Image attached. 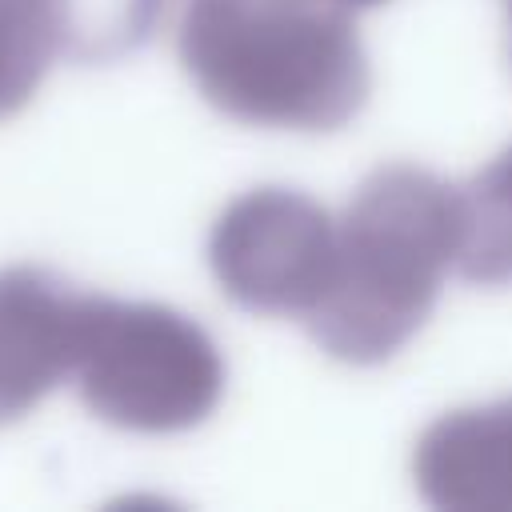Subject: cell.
<instances>
[{"label":"cell","mask_w":512,"mask_h":512,"mask_svg":"<svg viewBox=\"0 0 512 512\" xmlns=\"http://www.w3.org/2000/svg\"><path fill=\"white\" fill-rule=\"evenodd\" d=\"M176 52L236 124L336 132L372 92L352 8L332 0H180Z\"/></svg>","instance_id":"cell-1"},{"label":"cell","mask_w":512,"mask_h":512,"mask_svg":"<svg viewBox=\"0 0 512 512\" xmlns=\"http://www.w3.org/2000/svg\"><path fill=\"white\" fill-rule=\"evenodd\" d=\"M460 232V188L416 164L368 172L336 220L332 280L304 316L308 336L344 364L392 360L432 316Z\"/></svg>","instance_id":"cell-2"},{"label":"cell","mask_w":512,"mask_h":512,"mask_svg":"<svg viewBox=\"0 0 512 512\" xmlns=\"http://www.w3.org/2000/svg\"><path fill=\"white\" fill-rule=\"evenodd\" d=\"M72 376L92 416L144 436L188 432L224 396V356L192 316L108 296H92Z\"/></svg>","instance_id":"cell-3"},{"label":"cell","mask_w":512,"mask_h":512,"mask_svg":"<svg viewBox=\"0 0 512 512\" xmlns=\"http://www.w3.org/2000/svg\"><path fill=\"white\" fill-rule=\"evenodd\" d=\"M336 220L296 188L264 184L236 196L208 232L220 292L260 316H308L332 280Z\"/></svg>","instance_id":"cell-4"},{"label":"cell","mask_w":512,"mask_h":512,"mask_svg":"<svg viewBox=\"0 0 512 512\" xmlns=\"http://www.w3.org/2000/svg\"><path fill=\"white\" fill-rule=\"evenodd\" d=\"M92 292H76L48 268L0 272V424L28 416L76 372Z\"/></svg>","instance_id":"cell-5"},{"label":"cell","mask_w":512,"mask_h":512,"mask_svg":"<svg viewBox=\"0 0 512 512\" xmlns=\"http://www.w3.org/2000/svg\"><path fill=\"white\" fill-rule=\"evenodd\" d=\"M412 480L440 512H512V396L432 420L412 448Z\"/></svg>","instance_id":"cell-6"},{"label":"cell","mask_w":512,"mask_h":512,"mask_svg":"<svg viewBox=\"0 0 512 512\" xmlns=\"http://www.w3.org/2000/svg\"><path fill=\"white\" fill-rule=\"evenodd\" d=\"M460 276L472 284H512V144L460 188Z\"/></svg>","instance_id":"cell-7"},{"label":"cell","mask_w":512,"mask_h":512,"mask_svg":"<svg viewBox=\"0 0 512 512\" xmlns=\"http://www.w3.org/2000/svg\"><path fill=\"white\" fill-rule=\"evenodd\" d=\"M60 56L64 32L52 0H0V120L32 104Z\"/></svg>","instance_id":"cell-8"},{"label":"cell","mask_w":512,"mask_h":512,"mask_svg":"<svg viewBox=\"0 0 512 512\" xmlns=\"http://www.w3.org/2000/svg\"><path fill=\"white\" fill-rule=\"evenodd\" d=\"M64 32V56L104 64L140 48L164 16L168 0H52Z\"/></svg>","instance_id":"cell-9"},{"label":"cell","mask_w":512,"mask_h":512,"mask_svg":"<svg viewBox=\"0 0 512 512\" xmlns=\"http://www.w3.org/2000/svg\"><path fill=\"white\" fill-rule=\"evenodd\" d=\"M332 4H344V8H376V4H388V0H332Z\"/></svg>","instance_id":"cell-10"},{"label":"cell","mask_w":512,"mask_h":512,"mask_svg":"<svg viewBox=\"0 0 512 512\" xmlns=\"http://www.w3.org/2000/svg\"><path fill=\"white\" fill-rule=\"evenodd\" d=\"M504 32H508V60H512V0H504Z\"/></svg>","instance_id":"cell-11"}]
</instances>
